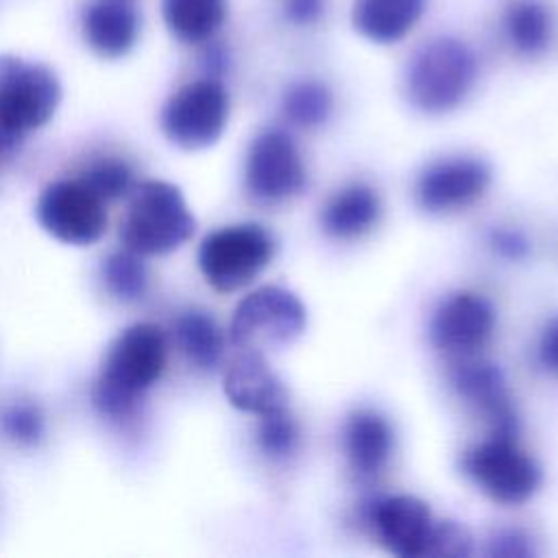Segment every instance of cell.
Here are the masks:
<instances>
[{
    "label": "cell",
    "instance_id": "26",
    "mask_svg": "<svg viewBox=\"0 0 558 558\" xmlns=\"http://www.w3.org/2000/svg\"><path fill=\"white\" fill-rule=\"evenodd\" d=\"M44 414L35 403H13L0 412L2 434L22 447H33L44 436Z\"/></svg>",
    "mask_w": 558,
    "mask_h": 558
},
{
    "label": "cell",
    "instance_id": "20",
    "mask_svg": "<svg viewBox=\"0 0 558 558\" xmlns=\"http://www.w3.org/2000/svg\"><path fill=\"white\" fill-rule=\"evenodd\" d=\"M168 31L185 44L211 39L227 17L225 0H161Z\"/></svg>",
    "mask_w": 558,
    "mask_h": 558
},
{
    "label": "cell",
    "instance_id": "21",
    "mask_svg": "<svg viewBox=\"0 0 558 558\" xmlns=\"http://www.w3.org/2000/svg\"><path fill=\"white\" fill-rule=\"evenodd\" d=\"M174 340L183 355L201 371H211L220 364L225 338L216 320L198 310H190L174 320Z\"/></svg>",
    "mask_w": 558,
    "mask_h": 558
},
{
    "label": "cell",
    "instance_id": "29",
    "mask_svg": "<svg viewBox=\"0 0 558 558\" xmlns=\"http://www.w3.org/2000/svg\"><path fill=\"white\" fill-rule=\"evenodd\" d=\"M486 554L490 558H530L534 556V545L532 538L521 532V530H497L490 538H488V547Z\"/></svg>",
    "mask_w": 558,
    "mask_h": 558
},
{
    "label": "cell",
    "instance_id": "3",
    "mask_svg": "<svg viewBox=\"0 0 558 558\" xmlns=\"http://www.w3.org/2000/svg\"><path fill=\"white\" fill-rule=\"evenodd\" d=\"M196 220L181 194L168 181H144L133 187L120 238L137 255H166L185 244Z\"/></svg>",
    "mask_w": 558,
    "mask_h": 558
},
{
    "label": "cell",
    "instance_id": "9",
    "mask_svg": "<svg viewBox=\"0 0 558 558\" xmlns=\"http://www.w3.org/2000/svg\"><path fill=\"white\" fill-rule=\"evenodd\" d=\"M35 216L46 233L72 246H89L107 229L105 201L81 179L46 185L37 198Z\"/></svg>",
    "mask_w": 558,
    "mask_h": 558
},
{
    "label": "cell",
    "instance_id": "2",
    "mask_svg": "<svg viewBox=\"0 0 558 558\" xmlns=\"http://www.w3.org/2000/svg\"><path fill=\"white\" fill-rule=\"evenodd\" d=\"M475 76L477 61L471 48L453 37H436L412 54L405 94L425 113H447L469 96Z\"/></svg>",
    "mask_w": 558,
    "mask_h": 558
},
{
    "label": "cell",
    "instance_id": "16",
    "mask_svg": "<svg viewBox=\"0 0 558 558\" xmlns=\"http://www.w3.org/2000/svg\"><path fill=\"white\" fill-rule=\"evenodd\" d=\"M83 37L102 59L126 54L140 35V15L126 0H92L83 9Z\"/></svg>",
    "mask_w": 558,
    "mask_h": 558
},
{
    "label": "cell",
    "instance_id": "15",
    "mask_svg": "<svg viewBox=\"0 0 558 558\" xmlns=\"http://www.w3.org/2000/svg\"><path fill=\"white\" fill-rule=\"evenodd\" d=\"M225 395L242 412L266 414L288 408L290 392L259 351H246L233 357L225 371Z\"/></svg>",
    "mask_w": 558,
    "mask_h": 558
},
{
    "label": "cell",
    "instance_id": "22",
    "mask_svg": "<svg viewBox=\"0 0 558 558\" xmlns=\"http://www.w3.org/2000/svg\"><path fill=\"white\" fill-rule=\"evenodd\" d=\"M504 31L521 54H538L551 41L554 20L538 0H512L504 13Z\"/></svg>",
    "mask_w": 558,
    "mask_h": 558
},
{
    "label": "cell",
    "instance_id": "12",
    "mask_svg": "<svg viewBox=\"0 0 558 558\" xmlns=\"http://www.w3.org/2000/svg\"><path fill=\"white\" fill-rule=\"evenodd\" d=\"M366 521L386 551L399 558H425L434 527L425 501L412 495L375 499L366 510Z\"/></svg>",
    "mask_w": 558,
    "mask_h": 558
},
{
    "label": "cell",
    "instance_id": "1",
    "mask_svg": "<svg viewBox=\"0 0 558 558\" xmlns=\"http://www.w3.org/2000/svg\"><path fill=\"white\" fill-rule=\"evenodd\" d=\"M166 368V336L153 323H135L109 344L94 386V405L111 421L129 418L140 397Z\"/></svg>",
    "mask_w": 558,
    "mask_h": 558
},
{
    "label": "cell",
    "instance_id": "24",
    "mask_svg": "<svg viewBox=\"0 0 558 558\" xmlns=\"http://www.w3.org/2000/svg\"><path fill=\"white\" fill-rule=\"evenodd\" d=\"M102 279L107 290L120 301H137L146 292L148 275L142 255L124 248L111 253L102 264Z\"/></svg>",
    "mask_w": 558,
    "mask_h": 558
},
{
    "label": "cell",
    "instance_id": "6",
    "mask_svg": "<svg viewBox=\"0 0 558 558\" xmlns=\"http://www.w3.org/2000/svg\"><path fill=\"white\" fill-rule=\"evenodd\" d=\"M307 325L301 299L279 286H264L246 294L231 318V342L246 351L290 344Z\"/></svg>",
    "mask_w": 558,
    "mask_h": 558
},
{
    "label": "cell",
    "instance_id": "28",
    "mask_svg": "<svg viewBox=\"0 0 558 558\" xmlns=\"http://www.w3.org/2000/svg\"><path fill=\"white\" fill-rule=\"evenodd\" d=\"M473 549L469 530L456 521H434L425 558H466Z\"/></svg>",
    "mask_w": 558,
    "mask_h": 558
},
{
    "label": "cell",
    "instance_id": "13",
    "mask_svg": "<svg viewBox=\"0 0 558 558\" xmlns=\"http://www.w3.org/2000/svg\"><path fill=\"white\" fill-rule=\"evenodd\" d=\"M490 183L484 161L456 157L429 163L416 179V201L429 214H447L475 203Z\"/></svg>",
    "mask_w": 558,
    "mask_h": 558
},
{
    "label": "cell",
    "instance_id": "27",
    "mask_svg": "<svg viewBox=\"0 0 558 558\" xmlns=\"http://www.w3.org/2000/svg\"><path fill=\"white\" fill-rule=\"evenodd\" d=\"M81 181L102 201H113L133 190L131 168L120 159H105L85 170Z\"/></svg>",
    "mask_w": 558,
    "mask_h": 558
},
{
    "label": "cell",
    "instance_id": "17",
    "mask_svg": "<svg viewBox=\"0 0 558 558\" xmlns=\"http://www.w3.org/2000/svg\"><path fill=\"white\" fill-rule=\"evenodd\" d=\"M342 445L351 469L362 477H373L388 464L395 436L384 416L371 410H357L344 423Z\"/></svg>",
    "mask_w": 558,
    "mask_h": 558
},
{
    "label": "cell",
    "instance_id": "5",
    "mask_svg": "<svg viewBox=\"0 0 558 558\" xmlns=\"http://www.w3.org/2000/svg\"><path fill=\"white\" fill-rule=\"evenodd\" d=\"M275 240L259 225H229L205 235L198 248V268L218 292L248 286L272 259Z\"/></svg>",
    "mask_w": 558,
    "mask_h": 558
},
{
    "label": "cell",
    "instance_id": "19",
    "mask_svg": "<svg viewBox=\"0 0 558 558\" xmlns=\"http://www.w3.org/2000/svg\"><path fill=\"white\" fill-rule=\"evenodd\" d=\"M381 214L379 196L373 187L355 183L340 190L323 207L320 225L323 229L340 240L357 238L375 227Z\"/></svg>",
    "mask_w": 558,
    "mask_h": 558
},
{
    "label": "cell",
    "instance_id": "4",
    "mask_svg": "<svg viewBox=\"0 0 558 558\" xmlns=\"http://www.w3.org/2000/svg\"><path fill=\"white\" fill-rule=\"evenodd\" d=\"M61 102L57 74L15 54H0V137L15 144L24 133L44 126Z\"/></svg>",
    "mask_w": 558,
    "mask_h": 558
},
{
    "label": "cell",
    "instance_id": "31",
    "mask_svg": "<svg viewBox=\"0 0 558 558\" xmlns=\"http://www.w3.org/2000/svg\"><path fill=\"white\" fill-rule=\"evenodd\" d=\"M538 362L547 373L558 375V316L551 318L541 333Z\"/></svg>",
    "mask_w": 558,
    "mask_h": 558
},
{
    "label": "cell",
    "instance_id": "25",
    "mask_svg": "<svg viewBox=\"0 0 558 558\" xmlns=\"http://www.w3.org/2000/svg\"><path fill=\"white\" fill-rule=\"evenodd\" d=\"M257 445L266 456L277 460L294 453L299 445V425L288 412V408L259 414Z\"/></svg>",
    "mask_w": 558,
    "mask_h": 558
},
{
    "label": "cell",
    "instance_id": "8",
    "mask_svg": "<svg viewBox=\"0 0 558 558\" xmlns=\"http://www.w3.org/2000/svg\"><path fill=\"white\" fill-rule=\"evenodd\" d=\"M229 118V96L216 78H198L177 89L161 111L166 137L183 150L214 146Z\"/></svg>",
    "mask_w": 558,
    "mask_h": 558
},
{
    "label": "cell",
    "instance_id": "18",
    "mask_svg": "<svg viewBox=\"0 0 558 558\" xmlns=\"http://www.w3.org/2000/svg\"><path fill=\"white\" fill-rule=\"evenodd\" d=\"M425 0H353L351 20L360 35L375 44L403 39L423 13Z\"/></svg>",
    "mask_w": 558,
    "mask_h": 558
},
{
    "label": "cell",
    "instance_id": "23",
    "mask_svg": "<svg viewBox=\"0 0 558 558\" xmlns=\"http://www.w3.org/2000/svg\"><path fill=\"white\" fill-rule=\"evenodd\" d=\"M333 107L331 92L318 81L294 83L283 96V116L303 129L323 124Z\"/></svg>",
    "mask_w": 558,
    "mask_h": 558
},
{
    "label": "cell",
    "instance_id": "11",
    "mask_svg": "<svg viewBox=\"0 0 558 558\" xmlns=\"http://www.w3.org/2000/svg\"><path fill=\"white\" fill-rule=\"evenodd\" d=\"M495 329L493 305L475 292H456L436 310L429 336L436 349L453 357H471Z\"/></svg>",
    "mask_w": 558,
    "mask_h": 558
},
{
    "label": "cell",
    "instance_id": "10",
    "mask_svg": "<svg viewBox=\"0 0 558 558\" xmlns=\"http://www.w3.org/2000/svg\"><path fill=\"white\" fill-rule=\"evenodd\" d=\"M244 177L257 201L279 203L296 196L307 174L292 137L279 129H268L253 140Z\"/></svg>",
    "mask_w": 558,
    "mask_h": 558
},
{
    "label": "cell",
    "instance_id": "32",
    "mask_svg": "<svg viewBox=\"0 0 558 558\" xmlns=\"http://www.w3.org/2000/svg\"><path fill=\"white\" fill-rule=\"evenodd\" d=\"M283 13L294 24H314L325 13V0H283Z\"/></svg>",
    "mask_w": 558,
    "mask_h": 558
},
{
    "label": "cell",
    "instance_id": "14",
    "mask_svg": "<svg viewBox=\"0 0 558 558\" xmlns=\"http://www.w3.org/2000/svg\"><path fill=\"white\" fill-rule=\"evenodd\" d=\"M451 381L458 395L486 418L493 438L517 440V412L512 408L506 379L495 364L484 360L458 357Z\"/></svg>",
    "mask_w": 558,
    "mask_h": 558
},
{
    "label": "cell",
    "instance_id": "30",
    "mask_svg": "<svg viewBox=\"0 0 558 558\" xmlns=\"http://www.w3.org/2000/svg\"><path fill=\"white\" fill-rule=\"evenodd\" d=\"M493 248L508 259H523L530 253V242L523 233L512 229H497L490 233Z\"/></svg>",
    "mask_w": 558,
    "mask_h": 558
},
{
    "label": "cell",
    "instance_id": "7",
    "mask_svg": "<svg viewBox=\"0 0 558 558\" xmlns=\"http://www.w3.org/2000/svg\"><path fill=\"white\" fill-rule=\"evenodd\" d=\"M462 471L475 486L501 506L527 501L541 486L538 464L517 447V440L488 438L462 456Z\"/></svg>",
    "mask_w": 558,
    "mask_h": 558
}]
</instances>
